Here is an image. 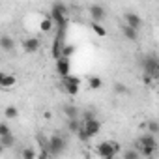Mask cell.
<instances>
[{
  "instance_id": "1",
  "label": "cell",
  "mask_w": 159,
  "mask_h": 159,
  "mask_svg": "<svg viewBox=\"0 0 159 159\" xmlns=\"http://www.w3.org/2000/svg\"><path fill=\"white\" fill-rule=\"evenodd\" d=\"M142 69H144V75H148L153 81H157L159 79V58L155 54H148L142 60Z\"/></svg>"
},
{
  "instance_id": "2",
  "label": "cell",
  "mask_w": 159,
  "mask_h": 159,
  "mask_svg": "<svg viewBox=\"0 0 159 159\" xmlns=\"http://www.w3.org/2000/svg\"><path fill=\"white\" fill-rule=\"evenodd\" d=\"M96 152L99 155V159H116L118 152L114 148V142L112 140H103L96 146Z\"/></svg>"
},
{
  "instance_id": "3",
  "label": "cell",
  "mask_w": 159,
  "mask_h": 159,
  "mask_svg": "<svg viewBox=\"0 0 159 159\" xmlns=\"http://www.w3.org/2000/svg\"><path fill=\"white\" fill-rule=\"evenodd\" d=\"M64 38H66V30H56V36L52 39V47H51V56L54 60H60L62 58V49L66 47Z\"/></svg>"
},
{
  "instance_id": "4",
  "label": "cell",
  "mask_w": 159,
  "mask_h": 159,
  "mask_svg": "<svg viewBox=\"0 0 159 159\" xmlns=\"http://www.w3.org/2000/svg\"><path fill=\"white\" fill-rule=\"evenodd\" d=\"M49 142H51V155H60L66 152V139L60 135V133H54L49 137Z\"/></svg>"
},
{
  "instance_id": "5",
  "label": "cell",
  "mask_w": 159,
  "mask_h": 159,
  "mask_svg": "<svg viewBox=\"0 0 159 159\" xmlns=\"http://www.w3.org/2000/svg\"><path fill=\"white\" fill-rule=\"evenodd\" d=\"M62 88H64V92H67L69 96H77L79 90H81V81H79V77L69 75L67 79H62Z\"/></svg>"
},
{
  "instance_id": "6",
  "label": "cell",
  "mask_w": 159,
  "mask_h": 159,
  "mask_svg": "<svg viewBox=\"0 0 159 159\" xmlns=\"http://www.w3.org/2000/svg\"><path fill=\"white\" fill-rule=\"evenodd\" d=\"M49 17L54 21L56 30H67V15H64L54 4H52V10H51V15H49Z\"/></svg>"
},
{
  "instance_id": "7",
  "label": "cell",
  "mask_w": 159,
  "mask_h": 159,
  "mask_svg": "<svg viewBox=\"0 0 159 159\" xmlns=\"http://www.w3.org/2000/svg\"><path fill=\"white\" fill-rule=\"evenodd\" d=\"M83 127H84V131H86L90 137H96V135L101 131V124H99V120H98V118H94L92 114H86Z\"/></svg>"
},
{
  "instance_id": "8",
  "label": "cell",
  "mask_w": 159,
  "mask_h": 159,
  "mask_svg": "<svg viewBox=\"0 0 159 159\" xmlns=\"http://www.w3.org/2000/svg\"><path fill=\"white\" fill-rule=\"evenodd\" d=\"M88 15H90L92 23H103L105 17H107V11H105L103 6H99V4H92V6H88Z\"/></svg>"
},
{
  "instance_id": "9",
  "label": "cell",
  "mask_w": 159,
  "mask_h": 159,
  "mask_svg": "<svg viewBox=\"0 0 159 159\" xmlns=\"http://www.w3.org/2000/svg\"><path fill=\"white\" fill-rule=\"evenodd\" d=\"M56 73L60 75V79H67L71 75V64L67 58H60L56 60Z\"/></svg>"
},
{
  "instance_id": "10",
  "label": "cell",
  "mask_w": 159,
  "mask_h": 159,
  "mask_svg": "<svg viewBox=\"0 0 159 159\" xmlns=\"http://www.w3.org/2000/svg\"><path fill=\"white\" fill-rule=\"evenodd\" d=\"M124 19H125V26H129V28H133V30H139V28L142 26V19H140V15H137V13L127 11V13L124 15Z\"/></svg>"
},
{
  "instance_id": "11",
  "label": "cell",
  "mask_w": 159,
  "mask_h": 159,
  "mask_svg": "<svg viewBox=\"0 0 159 159\" xmlns=\"http://www.w3.org/2000/svg\"><path fill=\"white\" fill-rule=\"evenodd\" d=\"M142 146L157 150V140H155V137H153V135H144V137H140V139L135 142V148L139 150V148H142Z\"/></svg>"
},
{
  "instance_id": "12",
  "label": "cell",
  "mask_w": 159,
  "mask_h": 159,
  "mask_svg": "<svg viewBox=\"0 0 159 159\" xmlns=\"http://www.w3.org/2000/svg\"><path fill=\"white\" fill-rule=\"evenodd\" d=\"M39 47H41V41L38 39V38H26L25 41H23V49L26 51V52H38L39 51Z\"/></svg>"
},
{
  "instance_id": "13",
  "label": "cell",
  "mask_w": 159,
  "mask_h": 159,
  "mask_svg": "<svg viewBox=\"0 0 159 159\" xmlns=\"http://www.w3.org/2000/svg\"><path fill=\"white\" fill-rule=\"evenodd\" d=\"M0 86H2L4 90H10L15 86V75L11 73H2L0 75Z\"/></svg>"
},
{
  "instance_id": "14",
  "label": "cell",
  "mask_w": 159,
  "mask_h": 159,
  "mask_svg": "<svg viewBox=\"0 0 159 159\" xmlns=\"http://www.w3.org/2000/svg\"><path fill=\"white\" fill-rule=\"evenodd\" d=\"M52 28H54V21L47 15L45 19H41L39 21V30L43 32V34H49V32H52Z\"/></svg>"
},
{
  "instance_id": "15",
  "label": "cell",
  "mask_w": 159,
  "mask_h": 159,
  "mask_svg": "<svg viewBox=\"0 0 159 159\" xmlns=\"http://www.w3.org/2000/svg\"><path fill=\"white\" fill-rule=\"evenodd\" d=\"M13 45H15L13 38H10V36H2V38H0V47H2V51H11Z\"/></svg>"
},
{
  "instance_id": "16",
  "label": "cell",
  "mask_w": 159,
  "mask_h": 159,
  "mask_svg": "<svg viewBox=\"0 0 159 159\" xmlns=\"http://www.w3.org/2000/svg\"><path fill=\"white\" fill-rule=\"evenodd\" d=\"M90 28H92L94 34L99 36V38H105V36H107V30H105V26H103L101 23H92V21H90Z\"/></svg>"
},
{
  "instance_id": "17",
  "label": "cell",
  "mask_w": 159,
  "mask_h": 159,
  "mask_svg": "<svg viewBox=\"0 0 159 159\" xmlns=\"http://www.w3.org/2000/svg\"><path fill=\"white\" fill-rule=\"evenodd\" d=\"M122 34L129 39V41H137V38H139V32L137 30H133V28H129V26H122Z\"/></svg>"
},
{
  "instance_id": "18",
  "label": "cell",
  "mask_w": 159,
  "mask_h": 159,
  "mask_svg": "<svg viewBox=\"0 0 159 159\" xmlns=\"http://www.w3.org/2000/svg\"><path fill=\"white\" fill-rule=\"evenodd\" d=\"M146 129H148V135H159V122L157 120H148L146 122Z\"/></svg>"
},
{
  "instance_id": "19",
  "label": "cell",
  "mask_w": 159,
  "mask_h": 159,
  "mask_svg": "<svg viewBox=\"0 0 159 159\" xmlns=\"http://www.w3.org/2000/svg\"><path fill=\"white\" fill-rule=\"evenodd\" d=\"M4 116H6L8 120H15V118L19 116V111H17V107H15V105H8V107L4 109Z\"/></svg>"
},
{
  "instance_id": "20",
  "label": "cell",
  "mask_w": 159,
  "mask_h": 159,
  "mask_svg": "<svg viewBox=\"0 0 159 159\" xmlns=\"http://www.w3.org/2000/svg\"><path fill=\"white\" fill-rule=\"evenodd\" d=\"M0 146H2L4 150L15 146V137L13 135H8V137H0Z\"/></svg>"
},
{
  "instance_id": "21",
  "label": "cell",
  "mask_w": 159,
  "mask_h": 159,
  "mask_svg": "<svg viewBox=\"0 0 159 159\" xmlns=\"http://www.w3.org/2000/svg\"><path fill=\"white\" fill-rule=\"evenodd\" d=\"M88 86H90V90H99L101 86H103V81L99 77H96V75H92L90 79H88Z\"/></svg>"
},
{
  "instance_id": "22",
  "label": "cell",
  "mask_w": 159,
  "mask_h": 159,
  "mask_svg": "<svg viewBox=\"0 0 159 159\" xmlns=\"http://www.w3.org/2000/svg\"><path fill=\"white\" fill-rule=\"evenodd\" d=\"M64 114L67 116V120H75L77 114H79V111H77L75 105H66V107H64Z\"/></svg>"
},
{
  "instance_id": "23",
  "label": "cell",
  "mask_w": 159,
  "mask_h": 159,
  "mask_svg": "<svg viewBox=\"0 0 159 159\" xmlns=\"http://www.w3.org/2000/svg\"><path fill=\"white\" fill-rule=\"evenodd\" d=\"M67 129L71 131V133H79L83 129V125H81V122H79V118H75V120H67Z\"/></svg>"
},
{
  "instance_id": "24",
  "label": "cell",
  "mask_w": 159,
  "mask_h": 159,
  "mask_svg": "<svg viewBox=\"0 0 159 159\" xmlns=\"http://www.w3.org/2000/svg\"><path fill=\"white\" fill-rule=\"evenodd\" d=\"M75 51H77L75 45H66V47L62 49V58H67V60H69V58L75 54Z\"/></svg>"
},
{
  "instance_id": "25",
  "label": "cell",
  "mask_w": 159,
  "mask_h": 159,
  "mask_svg": "<svg viewBox=\"0 0 159 159\" xmlns=\"http://www.w3.org/2000/svg\"><path fill=\"white\" fill-rule=\"evenodd\" d=\"M21 155H23V159H38V155H36V150H32V148H25Z\"/></svg>"
},
{
  "instance_id": "26",
  "label": "cell",
  "mask_w": 159,
  "mask_h": 159,
  "mask_svg": "<svg viewBox=\"0 0 159 159\" xmlns=\"http://www.w3.org/2000/svg\"><path fill=\"white\" fill-rule=\"evenodd\" d=\"M139 157H140V153L137 150H125L122 155V159H139Z\"/></svg>"
},
{
  "instance_id": "27",
  "label": "cell",
  "mask_w": 159,
  "mask_h": 159,
  "mask_svg": "<svg viewBox=\"0 0 159 159\" xmlns=\"http://www.w3.org/2000/svg\"><path fill=\"white\" fill-rule=\"evenodd\" d=\"M77 139H79V140H81V142H88V140H90L92 137H90V135H88V133L84 131V127H83L81 131H79V133H77Z\"/></svg>"
},
{
  "instance_id": "28",
  "label": "cell",
  "mask_w": 159,
  "mask_h": 159,
  "mask_svg": "<svg viewBox=\"0 0 159 159\" xmlns=\"http://www.w3.org/2000/svg\"><path fill=\"white\" fill-rule=\"evenodd\" d=\"M8 135H11L10 125H8L6 122H2V124H0V137H8Z\"/></svg>"
},
{
  "instance_id": "29",
  "label": "cell",
  "mask_w": 159,
  "mask_h": 159,
  "mask_svg": "<svg viewBox=\"0 0 159 159\" xmlns=\"http://www.w3.org/2000/svg\"><path fill=\"white\" fill-rule=\"evenodd\" d=\"M142 83H144L146 86H150V84L153 83V79H152V77H148V75H142Z\"/></svg>"
},
{
  "instance_id": "30",
  "label": "cell",
  "mask_w": 159,
  "mask_h": 159,
  "mask_svg": "<svg viewBox=\"0 0 159 159\" xmlns=\"http://www.w3.org/2000/svg\"><path fill=\"white\" fill-rule=\"evenodd\" d=\"M49 157H51L49 152H39V155H38V159H49Z\"/></svg>"
},
{
  "instance_id": "31",
  "label": "cell",
  "mask_w": 159,
  "mask_h": 159,
  "mask_svg": "<svg viewBox=\"0 0 159 159\" xmlns=\"http://www.w3.org/2000/svg\"><path fill=\"white\" fill-rule=\"evenodd\" d=\"M116 92H118V94H120V92H122V94H125L127 90H125V86H124V84H116Z\"/></svg>"
},
{
  "instance_id": "32",
  "label": "cell",
  "mask_w": 159,
  "mask_h": 159,
  "mask_svg": "<svg viewBox=\"0 0 159 159\" xmlns=\"http://www.w3.org/2000/svg\"><path fill=\"white\" fill-rule=\"evenodd\" d=\"M148 159H155V157H148Z\"/></svg>"
}]
</instances>
